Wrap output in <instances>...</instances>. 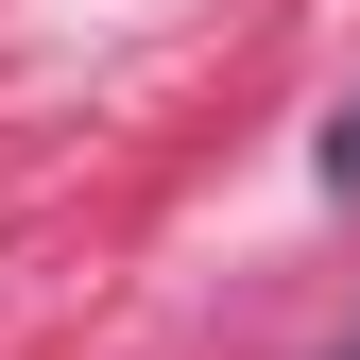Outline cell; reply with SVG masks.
<instances>
[{"label":"cell","mask_w":360,"mask_h":360,"mask_svg":"<svg viewBox=\"0 0 360 360\" xmlns=\"http://www.w3.org/2000/svg\"><path fill=\"white\" fill-rule=\"evenodd\" d=\"M326 189H360V103H343V120H326Z\"/></svg>","instance_id":"1"},{"label":"cell","mask_w":360,"mask_h":360,"mask_svg":"<svg viewBox=\"0 0 360 360\" xmlns=\"http://www.w3.org/2000/svg\"><path fill=\"white\" fill-rule=\"evenodd\" d=\"M343 360H360V343H343Z\"/></svg>","instance_id":"2"}]
</instances>
